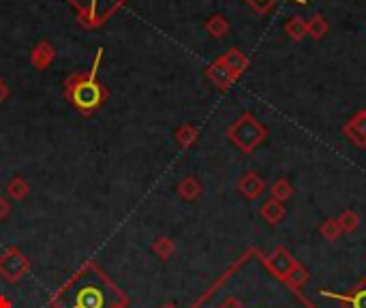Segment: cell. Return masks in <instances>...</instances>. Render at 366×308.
I'll return each mask as SVG.
<instances>
[{
    "label": "cell",
    "instance_id": "cell-10",
    "mask_svg": "<svg viewBox=\"0 0 366 308\" xmlns=\"http://www.w3.org/2000/svg\"><path fill=\"white\" fill-rule=\"evenodd\" d=\"M206 78H208V80L214 84V88H219V90H229L231 86H234V82H236V78L231 75L229 68L221 62V58H217L214 62L208 64Z\"/></svg>",
    "mask_w": 366,
    "mask_h": 308
},
{
    "label": "cell",
    "instance_id": "cell-25",
    "mask_svg": "<svg viewBox=\"0 0 366 308\" xmlns=\"http://www.w3.org/2000/svg\"><path fill=\"white\" fill-rule=\"evenodd\" d=\"M337 223H339V227H341L343 233H353L360 227V217L353 210H345V212H341V217L337 219Z\"/></svg>",
    "mask_w": 366,
    "mask_h": 308
},
{
    "label": "cell",
    "instance_id": "cell-23",
    "mask_svg": "<svg viewBox=\"0 0 366 308\" xmlns=\"http://www.w3.org/2000/svg\"><path fill=\"white\" fill-rule=\"evenodd\" d=\"M270 195H272V199L285 203L287 199L293 197V186H291V182H289L287 178H279V180L272 182V186H270Z\"/></svg>",
    "mask_w": 366,
    "mask_h": 308
},
{
    "label": "cell",
    "instance_id": "cell-27",
    "mask_svg": "<svg viewBox=\"0 0 366 308\" xmlns=\"http://www.w3.org/2000/svg\"><path fill=\"white\" fill-rule=\"evenodd\" d=\"M217 308H247L238 298H234V295H231V298H227V300H223Z\"/></svg>",
    "mask_w": 366,
    "mask_h": 308
},
{
    "label": "cell",
    "instance_id": "cell-15",
    "mask_svg": "<svg viewBox=\"0 0 366 308\" xmlns=\"http://www.w3.org/2000/svg\"><path fill=\"white\" fill-rule=\"evenodd\" d=\"M176 193H178V197L184 199V201H195L199 195L204 193V186H202V182H199L195 176H186V178H182V180L178 182Z\"/></svg>",
    "mask_w": 366,
    "mask_h": 308
},
{
    "label": "cell",
    "instance_id": "cell-21",
    "mask_svg": "<svg viewBox=\"0 0 366 308\" xmlns=\"http://www.w3.org/2000/svg\"><path fill=\"white\" fill-rule=\"evenodd\" d=\"M152 251H154V255H156L159 259L168 261V259L174 257V253H176V244H174V240H172V237L161 235V237H156L154 242H152Z\"/></svg>",
    "mask_w": 366,
    "mask_h": 308
},
{
    "label": "cell",
    "instance_id": "cell-31",
    "mask_svg": "<svg viewBox=\"0 0 366 308\" xmlns=\"http://www.w3.org/2000/svg\"><path fill=\"white\" fill-rule=\"evenodd\" d=\"M0 82H3V80H0Z\"/></svg>",
    "mask_w": 366,
    "mask_h": 308
},
{
    "label": "cell",
    "instance_id": "cell-13",
    "mask_svg": "<svg viewBox=\"0 0 366 308\" xmlns=\"http://www.w3.org/2000/svg\"><path fill=\"white\" fill-rule=\"evenodd\" d=\"M285 214H287V210H285V203H281V201H277V199H265L263 203H261V208H259V217L268 223V225H272V227H277L279 223H283V219H285Z\"/></svg>",
    "mask_w": 366,
    "mask_h": 308
},
{
    "label": "cell",
    "instance_id": "cell-17",
    "mask_svg": "<svg viewBox=\"0 0 366 308\" xmlns=\"http://www.w3.org/2000/svg\"><path fill=\"white\" fill-rule=\"evenodd\" d=\"M204 28H206V32L210 34L212 39H223L225 34L229 32V22H227V17L223 13H214V15H210L206 20Z\"/></svg>",
    "mask_w": 366,
    "mask_h": 308
},
{
    "label": "cell",
    "instance_id": "cell-24",
    "mask_svg": "<svg viewBox=\"0 0 366 308\" xmlns=\"http://www.w3.org/2000/svg\"><path fill=\"white\" fill-rule=\"evenodd\" d=\"M319 233L323 240H328V242H337V240H341L343 231L337 223V219H325L321 225H319Z\"/></svg>",
    "mask_w": 366,
    "mask_h": 308
},
{
    "label": "cell",
    "instance_id": "cell-3",
    "mask_svg": "<svg viewBox=\"0 0 366 308\" xmlns=\"http://www.w3.org/2000/svg\"><path fill=\"white\" fill-rule=\"evenodd\" d=\"M225 135L242 154H253L265 142L268 129H265L251 112H244L227 126Z\"/></svg>",
    "mask_w": 366,
    "mask_h": 308
},
{
    "label": "cell",
    "instance_id": "cell-19",
    "mask_svg": "<svg viewBox=\"0 0 366 308\" xmlns=\"http://www.w3.org/2000/svg\"><path fill=\"white\" fill-rule=\"evenodd\" d=\"M244 3L257 13V15H268L277 9L279 0H244ZM287 3H293V5H300V7H307V0H287Z\"/></svg>",
    "mask_w": 366,
    "mask_h": 308
},
{
    "label": "cell",
    "instance_id": "cell-16",
    "mask_svg": "<svg viewBox=\"0 0 366 308\" xmlns=\"http://www.w3.org/2000/svg\"><path fill=\"white\" fill-rule=\"evenodd\" d=\"M174 140L182 150H189L199 142V131L193 124H180L174 133Z\"/></svg>",
    "mask_w": 366,
    "mask_h": 308
},
{
    "label": "cell",
    "instance_id": "cell-29",
    "mask_svg": "<svg viewBox=\"0 0 366 308\" xmlns=\"http://www.w3.org/2000/svg\"><path fill=\"white\" fill-rule=\"evenodd\" d=\"M0 308H13V306H11V302H9L5 295H0Z\"/></svg>",
    "mask_w": 366,
    "mask_h": 308
},
{
    "label": "cell",
    "instance_id": "cell-7",
    "mask_svg": "<svg viewBox=\"0 0 366 308\" xmlns=\"http://www.w3.org/2000/svg\"><path fill=\"white\" fill-rule=\"evenodd\" d=\"M319 293L328 300L339 302L341 308H366V277L356 281V285L349 287L345 293H335L328 289H321Z\"/></svg>",
    "mask_w": 366,
    "mask_h": 308
},
{
    "label": "cell",
    "instance_id": "cell-4",
    "mask_svg": "<svg viewBox=\"0 0 366 308\" xmlns=\"http://www.w3.org/2000/svg\"><path fill=\"white\" fill-rule=\"evenodd\" d=\"M78 15V22L82 28L94 30L108 24L129 0H66Z\"/></svg>",
    "mask_w": 366,
    "mask_h": 308
},
{
    "label": "cell",
    "instance_id": "cell-1",
    "mask_svg": "<svg viewBox=\"0 0 366 308\" xmlns=\"http://www.w3.org/2000/svg\"><path fill=\"white\" fill-rule=\"evenodd\" d=\"M50 308H118L129 304L126 293L96 261H84L50 298Z\"/></svg>",
    "mask_w": 366,
    "mask_h": 308
},
{
    "label": "cell",
    "instance_id": "cell-14",
    "mask_svg": "<svg viewBox=\"0 0 366 308\" xmlns=\"http://www.w3.org/2000/svg\"><path fill=\"white\" fill-rule=\"evenodd\" d=\"M309 281H311V272H309L300 261H298L295 267L287 274V277H285L281 283H285V285L295 293V291H302V287H305Z\"/></svg>",
    "mask_w": 366,
    "mask_h": 308
},
{
    "label": "cell",
    "instance_id": "cell-20",
    "mask_svg": "<svg viewBox=\"0 0 366 308\" xmlns=\"http://www.w3.org/2000/svg\"><path fill=\"white\" fill-rule=\"evenodd\" d=\"M285 34H289V39L293 43H300L307 37V20L300 17V15L289 17L287 24H285Z\"/></svg>",
    "mask_w": 366,
    "mask_h": 308
},
{
    "label": "cell",
    "instance_id": "cell-22",
    "mask_svg": "<svg viewBox=\"0 0 366 308\" xmlns=\"http://www.w3.org/2000/svg\"><path fill=\"white\" fill-rule=\"evenodd\" d=\"M28 193H30V186H28L26 178L15 176V178H11V180H9V184H7V195H9L11 199L22 201V199H26V197H28Z\"/></svg>",
    "mask_w": 366,
    "mask_h": 308
},
{
    "label": "cell",
    "instance_id": "cell-8",
    "mask_svg": "<svg viewBox=\"0 0 366 308\" xmlns=\"http://www.w3.org/2000/svg\"><path fill=\"white\" fill-rule=\"evenodd\" d=\"M343 135L347 140L358 146V148H366V110L356 112L343 126Z\"/></svg>",
    "mask_w": 366,
    "mask_h": 308
},
{
    "label": "cell",
    "instance_id": "cell-18",
    "mask_svg": "<svg viewBox=\"0 0 366 308\" xmlns=\"http://www.w3.org/2000/svg\"><path fill=\"white\" fill-rule=\"evenodd\" d=\"M328 30H330V22L321 13L307 20V37H311L313 41H321L328 34Z\"/></svg>",
    "mask_w": 366,
    "mask_h": 308
},
{
    "label": "cell",
    "instance_id": "cell-5",
    "mask_svg": "<svg viewBox=\"0 0 366 308\" xmlns=\"http://www.w3.org/2000/svg\"><path fill=\"white\" fill-rule=\"evenodd\" d=\"M30 270V259L17 249V247H7L0 253V279L15 285L22 281Z\"/></svg>",
    "mask_w": 366,
    "mask_h": 308
},
{
    "label": "cell",
    "instance_id": "cell-30",
    "mask_svg": "<svg viewBox=\"0 0 366 308\" xmlns=\"http://www.w3.org/2000/svg\"><path fill=\"white\" fill-rule=\"evenodd\" d=\"M159 308H178V306H176L174 302H165V304H161Z\"/></svg>",
    "mask_w": 366,
    "mask_h": 308
},
{
    "label": "cell",
    "instance_id": "cell-6",
    "mask_svg": "<svg viewBox=\"0 0 366 308\" xmlns=\"http://www.w3.org/2000/svg\"><path fill=\"white\" fill-rule=\"evenodd\" d=\"M257 257L261 259L263 267L268 270L272 277L279 279V281H283L287 274L295 267V263H298V259L285 247H277L270 255H261V251H259Z\"/></svg>",
    "mask_w": 366,
    "mask_h": 308
},
{
    "label": "cell",
    "instance_id": "cell-28",
    "mask_svg": "<svg viewBox=\"0 0 366 308\" xmlns=\"http://www.w3.org/2000/svg\"><path fill=\"white\" fill-rule=\"evenodd\" d=\"M11 96V90H9V86L5 84V82H0V105H3V103L7 101Z\"/></svg>",
    "mask_w": 366,
    "mask_h": 308
},
{
    "label": "cell",
    "instance_id": "cell-2",
    "mask_svg": "<svg viewBox=\"0 0 366 308\" xmlns=\"http://www.w3.org/2000/svg\"><path fill=\"white\" fill-rule=\"evenodd\" d=\"M103 47H98L92 60L90 68H84V71L71 73L62 84V96L64 101H69L71 105L82 114V116H92L101 110L108 98H110V90L108 86L98 80V66H101L103 60Z\"/></svg>",
    "mask_w": 366,
    "mask_h": 308
},
{
    "label": "cell",
    "instance_id": "cell-9",
    "mask_svg": "<svg viewBox=\"0 0 366 308\" xmlns=\"http://www.w3.org/2000/svg\"><path fill=\"white\" fill-rule=\"evenodd\" d=\"M236 186H238V193L244 199H249V201H255L265 191V182H263V178L257 174V171H247V174L238 180Z\"/></svg>",
    "mask_w": 366,
    "mask_h": 308
},
{
    "label": "cell",
    "instance_id": "cell-26",
    "mask_svg": "<svg viewBox=\"0 0 366 308\" xmlns=\"http://www.w3.org/2000/svg\"><path fill=\"white\" fill-rule=\"evenodd\" d=\"M11 214V203L5 195H0V221H5Z\"/></svg>",
    "mask_w": 366,
    "mask_h": 308
},
{
    "label": "cell",
    "instance_id": "cell-11",
    "mask_svg": "<svg viewBox=\"0 0 366 308\" xmlns=\"http://www.w3.org/2000/svg\"><path fill=\"white\" fill-rule=\"evenodd\" d=\"M30 64L37 68V71H45V68L56 60V47L50 41H39L35 47L30 50Z\"/></svg>",
    "mask_w": 366,
    "mask_h": 308
},
{
    "label": "cell",
    "instance_id": "cell-12",
    "mask_svg": "<svg viewBox=\"0 0 366 308\" xmlns=\"http://www.w3.org/2000/svg\"><path fill=\"white\" fill-rule=\"evenodd\" d=\"M221 58V62L229 68L231 71V75H234L236 80L240 78V75H244L247 73V68L251 66V60H249V56H244L238 47H229L223 56H219Z\"/></svg>",
    "mask_w": 366,
    "mask_h": 308
}]
</instances>
